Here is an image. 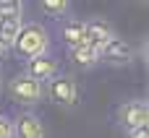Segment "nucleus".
<instances>
[{
	"instance_id": "nucleus-1",
	"label": "nucleus",
	"mask_w": 149,
	"mask_h": 138,
	"mask_svg": "<svg viewBox=\"0 0 149 138\" xmlns=\"http://www.w3.org/2000/svg\"><path fill=\"white\" fill-rule=\"evenodd\" d=\"M10 47H13V52L18 57L29 60V57L42 55V52L50 50V34H47V29L42 23H34V21L31 23H21V29H18V34H16Z\"/></svg>"
},
{
	"instance_id": "nucleus-2",
	"label": "nucleus",
	"mask_w": 149,
	"mask_h": 138,
	"mask_svg": "<svg viewBox=\"0 0 149 138\" xmlns=\"http://www.w3.org/2000/svg\"><path fill=\"white\" fill-rule=\"evenodd\" d=\"M42 94H45V83H39L29 73H18V76H13L8 81L10 102H16L21 107H34L37 102H42Z\"/></svg>"
},
{
	"instance_id": "nucleus-3",
	"label": "nucleus",
	"mask_w": 149,
	"mask_h": 138,
	"mask_svg": "<svg viewBox=\"0 0 149 138\" xmlns=\"http://www.w3.org/2000/svg\"><path fill=\"white\" fill-rule=\"evenodd\" d=\"M45 91H47V99L58 107H76L79 102V83L73 76H65V73H55L52 78L45 81Z\"/></svg>"
},
{
	"instance_id": "nucleus-4",
	"label": "nucleus",
	"mask_w": 149,
	"mask_h": 138,
	"mask_svg": "<svg viewBox=\"0 0 149 138\" xmlns=\"http://www.w3.org/2000/svg\"><path fill=\"white\" fill-rule=\"evenodd\" d=\"M115 117H118V125L123 130H134L139 125H149V104L144 99H128V102H123L118 107Z\"/></svg>"
},
{
	"instance_id": "nucleus-5",
	"label": "nucleus",
	"mask_w": 149,
	"mask_h": 138,
	"mask_svg": "<svg viewBox=\"0 0 149 138\" xmlns=\"http://www.w3.org/2000/svg\"><path fill=\"white\" fill-rule=\"evenodd\" d=\"M134 57H136L134 47H131L126 39H120V37H113L110 42H105V44L100 47V63H107V65H113V68L131 65Z\"/></svg>"
},
{
	"instance_id": "nucleus-6",
	"label": "nucleus",
	"mask_w": 149,
	"mask_h": 138,
	"mask_svg": "<svg viewBox=\"0 0 149 138\" xmlns=\"http://www.w3.org/2000/svg\"><path fill=\"white\" fill-rule=\"evenodd\" d=\"M26 73L31 78H37L39 83H45L47 78H52L55 73H60V60L50 52H42V55H34L26 60Z\"/></svg>"
},
{
	"instance_id": "nucleus-7",
	"label": "nucleus",
	"mask_w": 149,
	"mask_h": 138,
	"mask_svg": "<svg viewBox=\"0 0 149 138\" xmlns=\"http://www.w3.org/2000/svg\"><path fill=\"white\" fill-rule=\"evenodd\" d=\"M13 138H45V125L34 112H18L13 117Z\"/></svg>"
},
{
	"instance_id": "nucleus-8",
	"label": "nucleus",
	"mask_w": 149,
	"mask_h": 138,
	"mask_svg": "<svg viewBox=\"0 0 149 138\" xmlns=\"http://www.w3.org/2000/svg\"><path fill=\"white\" fill-rule=\"evenodd\" d=\"M84 23H86V42L94 44L97 50H100L105 42H110L113 37H118V34H115V26H113L110 21H105V18H89V21H84Z\"/></svg>"
},
{
	"instance_id": "nucleus-9",
	"label": "nucleus",
	"mask_w": 149,
	"mask_h": 138,
	"mask_svg": "<svg viewBox=\"0 0 149 138\" xmlns=\"http://www.w3.org/2000/svg\"><path fill=\"white\" fill-rule=\"evenodd\" d=\"M71 63L89 70V68H94V65L100 63V50H97L94 44H89V42L76 44V47H71Z\"/></svg>"
},
{
	"instance_id": "nucleus-10",
	"label": "nucleus",
	"mask_w": 149,
	"mask_h": 138,
	"mask_svg": "<svg viewBox=\"0 0 149 138\" xmlns=\"http://www.w3.org/2000/svg\"><path fill=\"white\" fill-rule=\"evenodd\" d=\"M60 34H63V42H65L68 47L84 44V42H86V23L79 21V18H68V21L60 26Z\"/></svg>"
},
{
	"instance_id": "nucleus-11",
	"label": "nucleus",
	"mask_w": 149,
	"mask_h": 138,
	"mask_svg": "<svg viewBox=\"0 0 149 138\" xmlns=\"http://www.w3.org/2000/svg\"><path fill=\"white\" fill-rule=\"evenodd\" d=\"M18 29H21V18H0V42L5 47H10Z\"/></svg>"
},
{
	"instance_id": "nucleus-12",
	"label": "nucleus",
	"mask_w": 149,
	"mask_h": 138,
	"mask_svg": "<svg viewBox=\"0 0 149 138\" xmlns=\"http://www.w3.org/2000/svg\"><path fill=\"white\" fill-rule=\"evenodd\" d=\"M37 3L47 16H63L71 8V0H37Z\"/></svg>"
},
{
	"instance_id": "nucleus-13",
	"label": "nucleus",
	"mask_w": 149,
	"mask_h": 138,
	"mask_svg": "<svg viewBox=\"0 0 149 138\" xmlns=\"http://www.w3.org/2000/svg\"><path fill=\"white\" fill-rule=\"evenodd\" d=\"M24 0H0V18H21Z\"/></svg>"
},
{
	"instance_id": "nucleus-14",
	"label": "nucleus",
	"mask_w": 149,
	"mask_h": 138,
	"mask_svg": "<svg viewBox=\"0 0 149 138\" xmlns=\"http://www.w3.org/2000/svg\"><path fill=\"white\" fill-rule=\"evenodd\" d=\"M0 138H13V120L0 115Z\"/></svg>"
},
{
	"instance_id": "nucleus-15",
	"label": "nucleus",
	"mask_w": 149,
	"mask_h": 138,
	"mask_svg": "<svg viewBox=\"0 0 149 138\" xmlns=\"http://www.w3.org/2000/svg\"><path fill=\"white\" fill-rule=\"evenodd\" d=\"M128 138H149V125H139V128H134V130H126Z\"/></svg>"
},
{
	"instance_id": "nucleus-16",
	"label": "nucleus",
	"mask_w": 149,
	"mask_h": 138,
	"mask_svg": "<svg viewBox=\"0 0 149 138\" xmlns=\"http://www.w3.org/2000/svg\"><path fill=\"white\" fill-rule=\"evenodd\" d=\"M5 50H10V47H5V44H3V42H0V55H3V52H5Z\"/></svg>"
},
{
	"instance_id": "nucleus-17",
	"label": "nucleus",
	"mask_w": 149,
	"mask_h": 138,
	"mask_svg": "<svg viewBox=\"0 0 149 138\" xmlns=\"http://www.w3.org/2000/svg\"><path fill=\"white\" fill-rule=\"evenodd\" d=\"M139 3H147V0H139Z\"/></svg>"
},
{
	"instance_id": "nucleus-18",
	"label": "nucleus",
	"mask_w": 149,
	"mask_h": 138,
	"mask_svg": "<svg viewBox=\"0 0 149 138\" xmlns=\"http://www.w3.org/2000/svg\"><path fill=\"white\" fill-rule=\"evenodd\" d=\"M0 83H3V78H0Z\"/></svg>"
}]
</instances>
